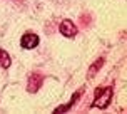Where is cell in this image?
<instances>
[{"label":"cell","mask_w":127,"mask_h":114,"mask_svg":"<svg viewBox=\"0 0 127 114\" xmlns=\"http://www.w3.org/2000/svg\"><path fill=\"white\" fill-rule=\"evenodd\" d=\"M94 97H95V101L90 106L92 108H99V109H105L109 106L110 99H112V87H107V89L97 87L94 92Z\"/></svg>","instance_id":"obj_1"},{"label":"cell","mask_w":127,"mask_h":114,"mask_svg":"<svg viewBox=\"0 0 127 114\" xmlns=\"http://www.w3.org/2000/svg\"><path fill=\"white\" fill-rule=\"evenodd\" d=\"M42 86V76L37 74V72H32L29 76V92H37L38 87Z\"/></svg>","instance_id":"obj_4"},{"label":"cell","mask_w":127,"mask_h":114,"mask_svg":"<svg viewBox=\"0 0 127 114\" xmlns=\"http://www.w3.org/2000/svg\"><path fill=\"white\" fill-rule=\"evenodd\" d=\"M59 30H60V34H62L64 37H75L77 34V27L75 24L72 22V20H64L62 24H60V27H59Z\"/></svg>","instance_id":"obj_3"},{"label":"cell","mask_w":127,"mask_h":114,"mask_svg":"<svg viewBox=\"0 0 127 114\" xmlns=\"http://www.w3.org/2000/svg\"><path fill=\"white\" fill-rule=\"evenodd\" d=\"M102 65H104V59H99V62L97 64H94V65H92V67H90V70H89V77H92L95 74V72H97V70L100 69Z\"/></svg>","instance_id":"obj_7"},{"label":"cell","mask_w":127,"mask_h":114,"mask_svg":"<svg viewBox=\"0 0 127 114\" xmlns=\"http://www.w3.org/2000/svg\"><path fill=\"white\" fill-rule=\"evenodd\" d=\"M10 65H12V59L8 56V52H5L3 49H0V67L8 69Z\"/></svg>","instance_id":"obj_6"},{"label":"cell","mask_w":127,"mask_h":114,"mask_svg":"<svg viewBox=\"0 0 127 114\" xmlns=\"http://www.w3.org/2000/svg\"><path fill=\"white\" fill-rule=\"evenodd\" d=\"M79 96H80V91H77L75 94L72 96V101H70V102H67V104H64V106H59V108L55 109V113H65V111H69V109H70V108H72V106H74V104L77 102V99H79Z\"/></svg>","instance_id":"obj_5"},{"label":"cell","mask_w":127,"mask_h":114,"mask_svg":"<svg viewBox=\"0 0 127 114\" xmlns=\"http://www.w3.org/2000/svg\"><path fill=\"white\" fill-rule=\"evenodd\" d=\"M40 42V39H38L37 34H33V32H27L22 35L20 39V45H22V49H25V51H30V49H35Z\"/></svg>","instance_id":"obj_2"}]
</instances>
